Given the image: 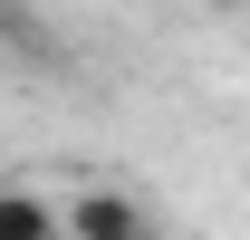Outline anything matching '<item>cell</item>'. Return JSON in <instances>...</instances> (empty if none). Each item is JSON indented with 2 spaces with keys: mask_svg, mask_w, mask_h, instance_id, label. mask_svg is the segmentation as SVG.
I'll list each match as a JSON object with an SVG mask.
<instances>
[{
  "mask_svg": "<svg viewBox=\"0 0 250 240\" xmlns=\"http://www.w3.org/2000/svg\"><path fill=\"white\" fill-rule=\"evenodd\" d=\"M58 221H67V240H125V231H145L125 192H77V202H58Z\"/></svg>",
  "mask_w": 250,
  "mask_h": 240,
  "instance_id": "obj_1",
  "label": "cell"
},
{
  "mask_svg": "<svg viewBox=\"0 0 250 240\" xmlns=\"http://www.w3.org/2000/svg\"><path fill=\"white\" fill-rule=\"evenodd\" d=\"M0 240H67V221L39 192H0Z\"/></svg>",
  "mask_w": 250,
  "mask_h": 240,
  "instance_id": "obj_3",
  "label": "cell"
},
{
  "mask_svg": "<svg viewBox=\"0 0 250 240\" xmlns=\"http://www.w3.org/2000/svg\"><path fill=\"white\" fill-rule=\"evenodd\" d=\"M125 240H145V231H125Z\"/></svg>",
  "mask_w": 250,
  "mask_h": 240,
  "instance_id": "obj_5",
  "label": "cell"
},
{
  "mask_svg": "<svg viewBox=\"0 0 250 240\" xmlns=\"http://www.w3.org/2000/svg\"><path fill=\"white\" fill-rule=\"evenodd\" d=\"M0 39H10V48H20L29 67H58V77H67V39H58V29H39L20 0H0Z\"/></svg>",
  "mask_w": 250,
  "mask_h": 240,
  "instance_id": "obj_2",
  "label": "cell"
},
{
  "mask_svg": "<svg viewBox=\"0 0 250 240\" xmlns=\"http://www.w3.org/2000/svg\"><path fill=\"white\" fill-rule=\"evenodd\" d=\"M202 10H250V0H202Z\"/></svg>",
  "mask_w": 250,
  "mask_h": 240,
  "instance_id": "obj_4",
  "label": "cell"
}]
</instances>
